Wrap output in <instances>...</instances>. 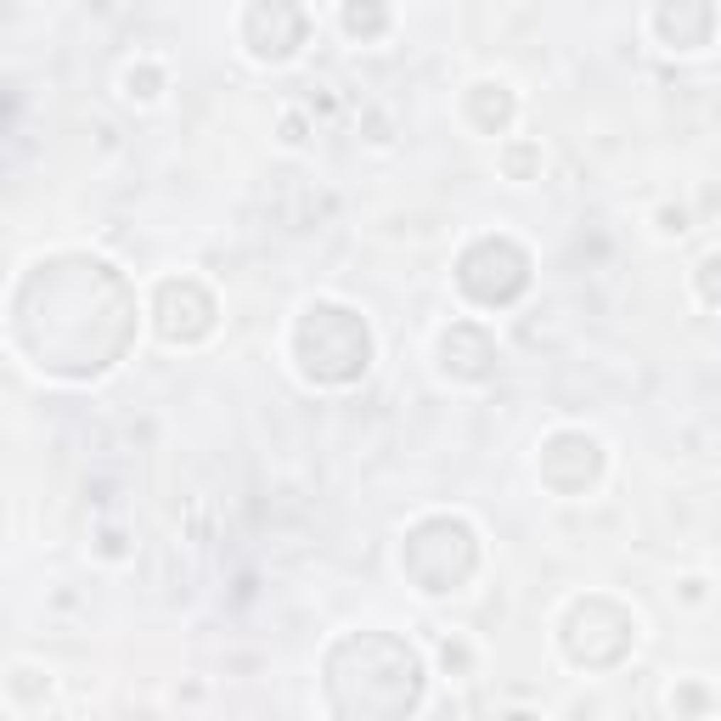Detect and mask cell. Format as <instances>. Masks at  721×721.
<instances>
[{
	"mask_svg": "<svg viewBox=\"0 0 721 721\" xmlns=\"http://www.w3.org/2000/svg\"><path fill=\"white\" fill-rule=\"evenodd\" d=\"M378 23H384V11H367V17L361 11H344V28H355V34L361 28H378Z\"/></svg>",
	"mask_w": 721,
	"mask_h": 721,
	"instance_id": "obj_1",
	"label": "cell"
}]
</instances>
